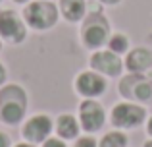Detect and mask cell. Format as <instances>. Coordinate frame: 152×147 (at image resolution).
<instances>
[{
	"label": "cell",
	"mask_w": 152,
	"mask_h": 147,
	"mask_svg": "<svg viewBox=\"0 0 152 147\" xmlns=\"http://www.w3.org/2000/svg\"><path fill=\"white\" fill-rule=\"evenodd\" d=\"M145 120V109L133 103H119L112 110V124L118 128H137Z\"/></svg>",
	"instance_id": "obj_4"
},
{
	"label": "cell",
	"mask_w": 152,
	"mask_h": 147,
	"mask_svg": "<svg viewBox=\"0 0 152 147\" xmlns=\"http://www.w3.org/2000/svg\"><path fill=\"white\" fill-rule=\"evenodd\" d=\"M127 145V137L121 132H110L100 140L98 147H125Z\"/></svg>",
	"instance_id": "obj_13"
},
{
	"label": "cell",
	"mask_w": 152,
	"mask_h": 147,
	"mask_svg": "<svg viewBox=\"0 0 152 147\" xmlns=\"http://www.w3.org/2000/svg\"><path fill=\"white\" fill-rule=\"evenodd\" d=\"M145 147H152V140H150V141H146V143H145Z\"/></svg>",
	"instance_id": "obj_23"
},
{
	"label": "cell",
	"mask_w": 152,
	"mask_h": 147,
	"mask_svg": "<svg viewBox=\"0 0 152 147\" xmlns=\"http://www.w3.org/2000/svg\"><path fill=\"white\" fill-rule=\"evenodd\" d=\"M146 130H148V134H150V136H152V118H150V120H148V124H146Z\"/></svg>",
	"instance_id": "obj_21"
},
{
	"label": "cell",
	"mask_w": 152,
	"mask_h": 147,
	"mask_svg": "<svg viewBox=\"0 0 152 147\" xmlns=\"http://www.w3.org/2000/svg\"><path fill=\"white\" fill-rule=\"evenodd\" d=\"M4 79H6V68H4V66L0 64V85L4 83Z\"/></svg>",
	"instance_id": "obj_19"
},
{
	"label": "cell",
	"mask_w": 152,
	"mask_h": 147,
	"mask_svg": "<svg viewBox=\"0 0 152 147\" xmlns=\"http://www.w3.org/2000/svg\"><path fill=\"white\" fill-rule=\"evenodd\" d=\"M81 37H83V43L89 49H100L102 45H106L108 39H110L108 37L106 19L102 16H91L85 21V25H83Z\"/></svg>",
	"instance_id": "obj_3"
},
{
	"label": "cell",
	"mask_w": 152,
	"mask_h": 147,
	"mask_svg": "<svg viewBox=\"0 0 152 147\" xmlns=\"http://www.w3.org/2000/svg\"><path fill=\"white\" fill-rule=\"evenodd\" d=\"M75 87L83 97H98L106 91V79L98 72H85L75 79Z\"/></svg>",
	"instance_id": "obj_9"
},
{
	"label": "cell",
	"mask_w": 152,
	"mask_h": 147,
	"mask_svg": "<svg viewBox=\"0 0 152 147\" xmlns=\"http://www.w3.org/2000/svg\"><path fill=\"white\" fill-rule=\"evenodd\" d=\"M14 2H18V4H21V2H27V0H14Z\"/></svg>",
	"instance_id": "obj_24"
},
{
	"label": "cell",
	"mask_w": 152,
	"mask_h": 147,
	"mask_svg": "<svg viewBox=\"0 0 152 147\" xmlns=\"http://www.w3.org/2000/svg\"><path fill=\"white\" fill-rule=\"evenodd\" d=\"M15 147H33V143H18Z\"/></svg>",
	"instance_id": "obj_22"
},
{
	"label": "cell",
	"mask_w": 152,
	"mask_h": 147,
	"mask_svg": "<svg viewBox=\"0 0 152 147\" xmlns=\"http://www.w3.org/2000/svg\"><path fill=\"white\" fill-rule=\"evenodd\" d=\"M125 66L129 72H135V74H141L145 70H148L152 66V52L148 49H135L127 54V60H125Z\"/></svg>",
	"instance_id": "obj_10"
},
{
	"label": "cell",
	"mask_w": 152,
	"mask_h": 147,
	"mask_svg": "<svg viewBox=\"0 0 152 147\" xmlns=\"http://www.w3.org/2000/svg\"><path fill=\"white\" fill-rule=\"evenodd\" d=\"M73 147H96V141L93 137H79Z\"/></svg>",
	"instance_id": "obj_17"
},
{
	"label": "cell",
	"mask_w": 152,
	"mask_h": 147,
	"mask_svg": "<svg viewBox=\"0 0 152 147\" xmlns=\"http://www.w3.org/2000/svg\"><path fill=\"white\" fill-rule=\"evenodd\" d=\"M100 2H102V4H118L119 0H100Z\"/></svg>",
	"instance_id": "obj_20"
},
{
	"label": "cell",
	"mask_w": 152,
	"mask_h": 147,
	"mask_svg": "<svg viewBox=\"0 0 152 147\" xmlns=\"http://www.w3.org/2000/svg\"><path fill=\"white\" fill-rule=\"evenodd\" d=\"M42 147H66V143L62 137H48L42 141Z\"/></svg>",
	"instance_id": "obj_16"
},
{
	"label": "cell",
	"mask_w": 152,
	"mask_h": 147,
	"mask_svg": "<svg viewBox=\"0 0 152 147\" xmlns=\"http://www.w3.org/2000/svg\"><path fill=\"white\" fill-rule=\"evenodd\" d=\"M23 18L29 23L33 29L45 31L50 29L52 25L58 19V10H56L54 4L46 2V0H37V2H31L29 6L23 10Z\"/></svg>",
	"instance_id": "obj_2"
},
{
	"label": "cell",
	"mask_w": 152,
	"mask_h": 147,
	"mask_svg": "<svg viewBox=\"0 0 152 147\" xmlns=\"http://www.w3.org/2000/svg\"><path fill=\"white\" fill-rule=\"evenodd\" d=\"M108 45H110V50L112 52H115V54H119V52H125L127 50V37L125 35H119V33H115V35H112L110 39H108Z\"/></svg>",
	"instance_id": "obj_15"
},
{
	"label": "cell",
	"mask_w": 152,
	"mask_h": 147,
	"mask_svg": "<svg viewBox=\"0 0 152 147\" xmlns=\"http://www.w3.org/2000/svg\"><path fill=\"white\" fill-rule=\"evenodd\" d=\"M104 118H106L104 109L96 101H83L81 103V106H79V120H81L83 130H87V132L100 130L104 124Z\"/></svg>",
	"instance_id": "obj_5"
},
{
	"label": "cell",
	"mask_w": 152,
	"mask_h": 147,
	"mask_svg": "<svg viewBox=\"0 0 152 147\" xmlns=\"http://www.w3.org/2000/svg\"><path fill=\"white\" fill-rule=\"evenodd\" d=\"M50 130H52L50 118L45 116V114H37V116L29 118L27 124L23 126V137L29 143H41V141L48 140Z\"/></svg>",
	"instance_id": "obj_7"
},
{
	"label": "cell",
	"mask_w": 152,
	"mask_h": 147,
	"mask_svg": "<svg viewBox=\"0 0 152 147\" xmlns=\"http://www.w3.org/2000/svg\"><path fill=\"white\" fill-rule=\"evenodd\" d=\"M0 147H10V137L0 132Z\"/></svg>",
	"instance_id": "obj_18"
},
{
	"label": "cell",
	"mask_w": 152,
	"mask_h": 147,
	"mask_svg": "<svg viewBox=\"0 0 152 147\" xmlns=\"http://www.w3.org/2000/svg\"><path fill=\"white\" fill-rule=\"evenodd\" d=\"M131 97L139 99V101H150L152 99V85L148 81H141V79H137L135 81V91Z\"/></svg>",
	"instance_id": "obj_14"
},
{
	"label": "cell",
	"mask_w": 152,
	"mask_h": 147,
	"mask_svg": "<svg viewBox=\"0 0 152 147\" xmlns=\"http://www.w3.org/2000/svg\"><path fill=\"white\" fill-rule=\"evenodd\" d=\"M25 114V93L18 85H8L0 91V120L4 124H18Z\"/></svg>",
	"instance_id": "obj_1"
},
{
	"label": "cell",
	"mask_w": 152,
	"mask_h": 147,
	"mask_svg": "<svg viewBox=\"0 0 152 147\" xmlns=\"http://www.w3.org/2000/svg\"><path fill=\"white\" fill-rule=\"evenodd\" d=\"M0 37L8 43H21L25 39V27L21 19L10 10L0 14Z\"/></svg>",
	"instance_id": "obj_6"
},
{
	"label": "cell",
	"mask_w": 152,
	"mask_h": 147,
	"mask_svg": "<svg viewBox=\"0 0 152 147\" xmlns=\"http://www.w3.org/2000/svg\"><path fill=\"white\" fill-rule=\"evenodd\" d=\"M91 68L98 74L115 78V75L121 72V60H119V56L115 52H112V50H98V52H94L93 58H91Z\"/></svg>",
	"instance_id": "obj_8"
},
{
	"label": "cell",
	"mask_w": 152,
	"mask_h": 147,
	"mask_svg": "<svg viewBox=\"0 0 152 147\" xmlns=\"http://www.w3.org/2000/svg\"><path fill=\"white\" fill-rule=\"evenodd\" d=\"M85 0H60V10L67 21H79L85 16Z\"/></svg>",
	"instance_id": "obj_12"
},
{
	"label": "cell",
	"mask_w": 152,
	"mask_h": 147,
	"mask_svg": "<svg viewBox=\"0 0 152 147\" xmlns=\"http://www.w3.org/2000/svg\"><path fill=\"white\" fill-rule=\"evenodd\" d=\"M56 132H58V136L62 137L64 141L77 137L79 124H77V120H75V116H71V114H62V116H58V122H56Z\"/></svg>",
	"instance_id": "obj_11"
}]
</instances>
